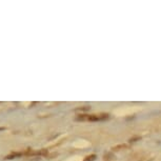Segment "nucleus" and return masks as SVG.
<instances>
[{
	"instance_id": "obj_1",
	"label": "nucleus",
	"mask_w": 161,
	"mask_h": 161,
	"mask_svg": "<svg viewBox=\"0 0 161 161\" xmlns=\"http://www.w3.org/2000/svg\"><path fill=\"white\" fill-rule=\"evenodd\" d=\"M20 156H22V154L21 153H13V154H11V155H8V156L5 157V159L10 160V159H14V158H16V157H20Z\"/></svg>"
},
{
	"instance_id": "obj_2",
	"label": "nucleus",
	"mask_w": 161,
	"mask_h": 161,
	"mask_svg": "<svg viewBox=\"0 0 161 161\" xmlns=\"http://www.w3.org/2000/svg\"><path fill=\"white\" fill-rule=\"evenodd\" d=\"M96 159V155H91V156H87L83 161H94Z\"/></svg>"
},
{
	"instance_id": "obj_3",
	"label": "nucleus",
	"mask_w": 161,
	"mask_h": 161,
	"mask_svg": "<svg viewBox=\"0 0 161 161\" xmlns=\"http://www.w3.org/2000/svg\"><path fill=\"white\" fill-rule=\"evenodd\" d=\"M124 147H126V145H124V144H120V145H117V147H113V150H114V151H118V150H120V148H124Z\"/></svg>"
},
{
	"instance_id": "obj_4",
	"label": "nucleus",
	"mask_w": 161,
	"mask_h": 161,
	"mask_svg": "<svg viewBox=\"0 0 161 161\" xmlns=\"http://www.w3.org/2000/svg\"><path fill=\"white\" fill-rule=\"evenodd\" d=\"M90 108L89 106H84V108H77L76 111H89Z\"/></svg>"
},
{
	"instance_id": "obj_5",
	"label": "nucleus",
	"mask_w": 161,
	"mask_h": 161,
	"mask_svg": "<svg viewBox=\"0 0 161 161\" xmlns=\"http://www.w3.org/2000/svg\"><path fill=\"white\" fill-rule=\"evenodd\" d=\"M136 140H140V137H135V138H130V142H135Z\"/></svg>"
},
{
	"instance_id": "obj_6",
	"label": "nucleus",
	"mask_w": 161,
	"mask_h": 161,
	"mask_svg": "<svg viewBox=\"0 0 161 161\" xmlns=\"http://www.w3.org/2000/svg\"><path fill=\"white\" fill-rule=\"evenodd\" d=\"M4 129H3V127H0V130H3Z\"/></svg>"
}]
</instances>
